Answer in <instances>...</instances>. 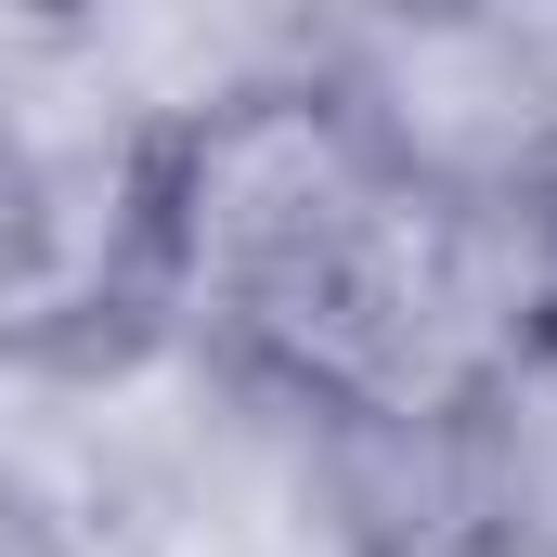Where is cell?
<instances>
[{
  "label": "cell",
  "mask_w": 557,
  "mask_h": 557,
  "mask_svg": "<svg viewBox=\"0 0 557 557\" xmlns=\"http://www.w3.org/2000/svg\"><path fill=\"white\" fill-rule=\"evenodd\" d=\"M506 26H519V52H532V78H545V104H557V0H519Z\"/></svg>",
  "instance_id": "obj_4"
},
{
  "label": "cell",
  "mask_w": 557,
  "mask_h": 557,
  "mask_svg": "<svg viewBox=\"0 0 557 557\" xmlns=\"http://www.w3.org/2000/svg\"><path fill=\"white\" fill-rule=\"evenodd\" d=\"M78 52L104 65V91L131 104V131L182 143L208 117H247L311 78V13H247V0H131V13H78Z\"/></svg>",
  "instance_id": "obj_3"
},
{
  "label": "cell",
  "mask_w": 557,
  "mask_h": 557,
  "mask_svg": "<svg viewBox=\"0 0 557 557\" xmlns=\"http://www.w3.org/2000/svg\"><path fill=\"white\" fill-rule=\"evenodd\" d=\"M376 195H389V169L350 143V117L311 78L247 117L182 131L156 169V324L221 363H273L298 311L337 285Z\"/></svg>",
  "instance_id": "obj_1"
},
{
  "label": "cell",
  "mask_w": 557,
  "mask_h": 557,
  "mask_svg": "<svg viewBox=\"0 0 557 557\" xmlns=\"http://www.w3.org/2000/svg\"><path fill=\"white\" fill-rule=\"evenodd\" d=\"M311 91L416 195H557V104L506 13H311Z\"/></svg>",
  "instance_id": "obj_2"
},
{
  "label": "cell",
  "mask_w": 557,
  "mask_h": 557,
  "mask_svg": "<svg viewBox=\"0 0 557 557\" xmlns=\"http://www.w3.org/2000/svg\"><path fill=\"white\" fill-rule=\"evenodd\" d=\"M0 557H65V545H52V532H39V519H26V506L0 493Z\"/></svg>",
  "instance_id": "obj_5"
}]
</instances>
